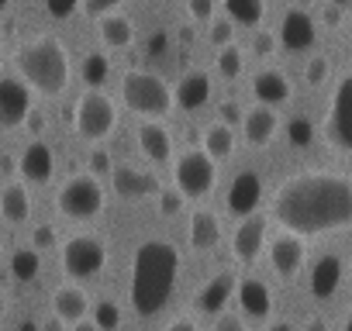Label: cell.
Returning <instances> with one entry per match:
<instances>
[{
	"mask_svg": "<svg viewBox=\"0 0 352 331\" xmlns=\"http://www.w3.org/2000/svg\"><path fill=\"white\" fill-rule=\"evenodd\" d=\"M56 238H59V235H56L52 225H38V228L32 231V249H35V252H38V249H52Z\"/></svg>",
	"mask_w": 352,
	"mask_h": 331,
	"instance_id": "38",
	"label": "cell"
},
{
	"mask_svg": "<svg viewBox=\"0 0 352 331\" xmlns=\"http://www.w3.org/2000/svg\"><path fill=\"white\" fill-rule=\"evenodd\" d=\"M225 14L232 25H259L266 18V4L263 0H225Z\"/></svg>",
	"mask_w": 352,
	"mask_h": 331,
	"instance_id": "29",
	"label": "cell"
},
{
	"mask_svg": "<svg viewBox=\"0 0 352 331\" xmlns=\"http://www.w3.org/2000/svg\"><path fill=\"white\" fill-rule=\"evenodd\" d=\"M214 331H245V324H242L235 314H221V317L214 321Z\"/></svg>",
	"mask_w": 352,
	"mask_h": 331,
	"instance_id": "43",
	"label": "cell"
},
{
	"mask_svg": "<svg viewBox=\"0 0 352 331\" xmlns=\"http://www.w3.org/2000/svg\"><path fill=\"white\" fill-rule=\"evenodd\" d=\"M38 331H63V328H59V321H45Z\"/></svg>",
	"mask_w": 352,
	"mask_h": 331,
	"instance_id": "53",
	"label": "cell"
},
{
	"mask_svg": "<svg viewBox=\"0 0 352 331\" xmlns=\"http://www.w3.org/2000/svg\"><path fill=\"white\" fill-rule=\"evenodd\" d=\"M314 35H318L314 18H311L304 8H290V11L283 14V21H280V42H283V49L304 52V49L314 45Z\"/></svg>",
	"mask_w": 352,
	"mask_h": 331,
	"instance_id": "14",
	"label": "cell"
},
{
	"mask_svg": "<svg viewBox=\"0 0 352 331\" xmlns=\"http://www.w3.org/2000/svg\"><path fill=\"white\" fill-rule=\"evenodd\" d=\"M87 162H90V173H94V180H97V176H107V173L114 170V162H111L107 148H94V152L87 155Z\"/></svg>",
	"mask_w": 352,
	"mask_h": 331,
	"instance_id": "35",
	"label": "cell"
},
{
	"mask_svg": "<svg viewBox=\"0 0 352 331\" xmlns=\"http://www.w3.org/2000/svg\"><path fill=\"white\" fill-rule=\"evenodd\" d=\"M159 211H162L166 218L180 214V211H184V197L176 194V190H162V197H159Z\"/></svg>",
	"mask_w": 352,
	"mask_h": 331,
	"instance_id": "39",
	"label": "cell"
},
{
	"mask_svg": "<svg viewBox=\"0 0 352 331\" xmlns=\"http://www.w3.org/2000/svg\"><path fill=\"white\" fill-rule=\"evenodd\" d=\"M173 100L180 104L184 111H197V107H204V104L211 100V76H208V73H201V69L184 73V80L176 83Z\"/></svg>",
	"mask_w": 352,
	"mask_h": 331,
	"instance_id": "16",
	"label": "cell"
},
{
	"mask_svg": "<svg viewBox=\"0 0 352 331\" xmlns=\"http://www.w3.org/2000/svg\"><path fill=\"white\" fill-rule=\"evenodd\" d=\"M273 218L297 238L352 228V176L335 170L287 176L273 194Z\"/></svg>",
	"mask_w": 352,
	"mask_h": 331,
	"instance_id": "1",
	"label": "cell"
},
{
	"mask_svg": "<svg viewBox=\"0 0 352 331\" xmlns=\"http://www.w3.org/2000/svg\"><path fill=\"white\" fill-rule=\"evenodd\" d=\"M321 18H324L328 25H338V21H342V8H338V4H328V8L321 11Z\"/></svg>",
	"mask_w": 352,
	"mask_h": 331,
	"instance_id": "47",
	"label": "cell"
},
{
	"mask_svg": "<svg viewBox=\"0 0 352 331\" xmlns=\"http://www.w3.org/2000/svg\"><path fill=\"white\" fill-rule=\"evenodd\" d=\"M324 138L338 152H352V73H345L331 93L328 117H324Z\"/></svg>",
	"mask_w": 352,
	"mask_h": 331,
	"instance_id": "8",
	"label": "cell"
},
{
	"mask_svg": "<svg viewBox=\"0 0 352 331\" xmlns=\"http://www.w3.org/2000/svg\"><path fill=\"white\" fill-rule=\"evenodd\" d=\"M0 170L11 173V170H18V166H14V159H11V155H0Z\"/></svg>",
	"mask_w": 352,
	"mask_h": 331,
	"instance_id": "49",
	"label": "cell"
},
{
	"mask_svg": "<svg viewBox=\"0 0 352 331\" xmlns=\"http://www.w3.org/2000/svg\"><path fill=\"white\" fill-rule=\"evenodd\" d=\"M304 76H307V83H324L328 80V59L324 56H314L311 62H307V69H304Z\"/></svg>",
	"mask_w": 352,
	"mask_h": 331,
	"instance_id": "37",
	"label": "cell"
},
{
	"mask_svg": "<svg viewBox=\"0 0 352 331\" xmlns=\"http://www.w3.org/2000/svg\"><path fill=\"white\" fill-rule=\"evenodd\" d=\"M121 97L128 104V111L155 121V117H166L169 107H173V90L162 83V76L155 73H142V69H131L124 73L121 80Z\"/></svg>",
	"mask_w": 352,
	"mask_h": 331,
	"instance_id": "4",
	"label": "cell"
},
{
	"mask_svg": "<svg viewBox=\"0 0 352 331\" xmlns=\"http://www.w3.org/2000/svg\"><path fill=\"white\" fill-rule=\"evenodd\" d=\"M107 266V245L97 235H73L63 245V273L73 279L97 276Z\"/></svg>",
	"mask_w": 352,
	"mask_h": 331,
	"instance_id": "7",
	"label": "cell"
},
{
	"mask_svg": "<svg viewBox=\"0 0 352 331\" xmlns=\"http://www.w3.org/2000/svg\"><path fill=\"white\" fill-rule=\"evenodd\" d=\"M204 152L218 162V159H228L232 152H235V131L228 128V124H221V121H214V124H208L204 128Z\"/></svg>",
	"mask_w": 352,
	"mask_h": 331,
	"instance_id": "28",
	"label": "cell"
},
{
	"mask_svg": "<svg viewBox=\"0 0 352 331\" xmlns=\"http://www.w3.org/2000/svg\"><path fill=\"white\" fill-rule=\"evenodd\" d=\"M111 180H114V194L124 201H142L148 194H159V180L148 170H138V166H114Z\"/></svg>",
	"mask_w": 352,
	"mask_h": 331,
	"instance_id": "13",
	"label": "cell"
},
{
	"mask_svg": "<svg viewBox=\"0 0 352 331\" xmlns=\"http://www.w3.org/2000/svg\"><path fill=\"white\" fill-rule=\"evenodd\" d=\"M232 32H235V28H232V21H228V18L211 21V42H214V45H221V49H225V45H232Z\"/></svg>",
	"mask_w": 352,
	"mask_h": 331,
	"instance_id": "36",
	"label": "cell"
},
{
	"mask_svg": "<svg viewBox=\"0 0 352 331\" xmlns=\"http://www.w3.org/2000/svg\"><path fill=\"white\" fill-rule=\"evenodd\" d=\"M4 307H8V304H4V293H0V317H4Z\"/></svg>",
	"mask_w": 352,
	"mask_h": 331,
	"instance_id": "56",
	"label": "cell"
},
{
	"mask_svg": "<svg viewBox=\"0 0 352 331\" xmlns=\"http://www.w3.org/2000/svg\"><path fill=\"white\" fill-rule=\"evenodd\" d=\"M235 273H218V276H211L201 290H197V297H194V304H197V310L201 314H218L228 300H232V293H235Z\"/></svg>",
	"mask_w": 352,
	"mask_h": 331,
	"instance_id": "15",
	"label": "cell"
},
{
	"mask_svg": "<svg viewBox=\"0 0 352 331\" xmlns=\"http://www.w3.org/2000/svg\"><path fill=\"white\" fill-rule=\"evenodd\" d=\"M304 331H328V324H324L321 317H311V321L304 324Z\"/></svg>",
	"mask_w": 352,
	"mask_h": 331,
	"instance_id": "48",
	"label": "cell"
},
{
	"mask_svg": "<svg viewBox=\"0 0 352 331\" xmlns=\"http://www.w3.org/2000/svg\"><path fill=\"white\" fill-rule=\"evenodd\" d=\"M187 11H190L194 21H211L214 18V0H190Z\"/></svg>",
	"mask_w": 352,
	"mask_h": 331,
	"instance_id": "40",
	"label": "cell"
},
{
	"mask_svg": "<svg viewBox=\"0 0 352 331\" xmlns=\"http://www.w3.org/2000/svg\"><path fill=\"white\" fill-rule=\"evenodd\" d=\"M276 111L273 107H252L249 114H242V128H245V141L249 145H266L276 135Z\"/></svg>",
	"mask_w": 352,
	"mask_h": 331,
	"instance_id": "23",
	"label": "cell"
},
{
	"mask_svg": "<svg viewBox=\"0 0 352 331\" xmlns=\"http://www.w3.org/2000/svg\"><path fill=\"white\" fill-rule=\"evenodd\" d=\"M259 201H263V180H259V173H252V170L239 173L232 180V187H228V211L245 221V218L256 214Z\"/></svg>",
	"mask_w": 352,
	"mask_h": 331,
	"instance_id": "11",
	"label": "cell"
},
{
	"mask_svg": "<svg viewBox=\"0 0 352 331\" xmlns=\"http://www.w3.org/2000/svg\"><path fill=\"white\" fill-rule=\"evenodd\" d=\"M266 331H297L294 324H287V321H276V324H270Z\"/></svg>",
	"mask_w": 352,
	"mask_h": 331,
	"instance_id": "50",
	"label": "cell"
},
{
	"mask_svg": "<svg viewBox=\"0 0 352 331\" xmlns=\"http://www.w3.org/2000/svg\"><path fill=\"white\" fill-rule=\"evenodd\" d=\"M94 328H97V331H118V328H121V307H118L114 300L94 304Z\"/></svg>",
	"mask_w": 352,
	"mask_h": 331,
	"instance_id": "32",
	"label": "cell"
},
{
	"mask_svg": "<svg viewBox=\"0 0 352 331\" xmlns=\"http://www.w3.org/2000/svg\"><path fill=\"white\" fill-rule=\"evenodd\" d=\"M242 66H245V56H242L239 45H225V49L218 52V73H221L225 80H235V76L242 73Z\"/></svg>",
	"mask_w": 352,
	"mask_h": 331,
	"instance_id": "33",
	"label": "cell"
},
{
	"mask_svg": "<svg viewBox=\"0 0 352 331\" xmlns=\"http://www.w3.org/2000/svg\"><path fill=\"white\" fill-rule=\"evenodd\" d=\"M173 180H176V194L184 201L204 197V194H211V187L218 180V162L204 148H187L173 166Z\"/></svg>",
	"mask_w": 352,
	"mask_h": 331,
	"instance_id": "5",
	"label": "cell"
},
{
	"mask_svg": "<svg viewBox=\"0 0 352 331\" xmlns=\"http://www.w3.org/2000/svg\"><path fill=\"white\" fill-rule=\"evenodd\" d=\"M18 331H38V324H35V321H21Z\"/></svg>",
	"mask_w": 352,
	"mask_h": 331,
	"instance_id": "54",
	"label": "cell"
},
{
	"mask_svg": "<svg viewBox=\"0 0 352 331\" xmlns=\"http://www.w3.org/2000/svg\"><path fill=\"white\" fill-rule=\"evenodd\" d=\"M235 121H242V107H239L235 100H225V104H221V124L232 128Z\"/></svg>",
	"mask_w": 352,
	"mask_h": 331,
	"instance_id": "42",
	"label": "cell"
},
{
	"mask_svg": "<svg viewBox=\"0 0 352 331\" xmlns=\"http://www.w3.org/2000/svg\"><path fill=\"white\" fill-rule=\"evenodd\" d=\"M107 73H111L107 56H100V52H87V56H83V62H80V76H83V83L100 87V83L107 80Z\"/></svg>",
	"mask_w": 352,
	"mask_h": 331,
	"instance_id": "31",
	"label": "cell"
},
{
	"mask_svg": "<svg viewBox=\"0 0 352 331\" xmlns=\"http://www.w3.org/2000/svg\"><path fill=\"white\" fill-rule=\"evenodd\" d=\"M287 138H290V145L307 148L311 138H314V124H311L307 117H290V121H287Z\"/></svg>",
	"mask_w": 352,
	"mask_h": 331,
	"instance_id": "34",
	"label": "cell"
},
{
	"mask_svg": "<svg viewBox=\"0 0 352 331\" xmlns=\"http://www.w3.org/2000/svg\"><path fill=\"white\" fill-rule=\"evenodd\" d=\"M100 38H104V45L107 49H124V45H131V38H135V25H131V18H124V14H107V18H100Z\"/></svg>",
	"mask_w": 352,
	"mask_h": 331,
	"instance_id": "26",
	"label": "cell"
},
{
	"mask_svg": "<svg viewBox=\"0 0 352 331\" xmlns=\"http://www.w3.org/2000/svg\"><path fill=\"white\" fill-rule=\"evenodd\" d=\"M252 93L259 97V107H276V104L290 100V83L280 69H263L252 80Z\"/></svg>",
	"mask_w": 352,
	"mask_h": 331,
	"instance_id": "21",
	"label": "cell"
},
{
	"mask_svg": "<svg viewBox=\"0 0 352 331\" xmlns=\"http://www.w3.org/2000/svg\"><path fill=\"white\" fill-rule=\"evenodd\" d=\"M166 331H201V328H197L190 317H176V321H169V328H166Z\"/></svg>",
	"mask_w": 352,
	"mask_h": 331,
	"instance_id": "46",
	"label": "cell"
},
{
	"mask_svg": "<svg viewBox=\"0 0 352 331\" xmlns=\"http://www.w3.org/2000/svg\"><path fill=\"white\" fill-rule=\"evenodd\" d=\"M76 11H80V4H49V14L59 18V21H63V18H73Z\"/></svg>",
	"mask_w": 352,
	"mask_h": 331,
	"instance_id": "44",
	"label": "cell"
},
{
	"mask_svg": "<svg viewBox=\"0 0 352 331\" xmlns=\"http://www.w3.org/2000/svg\"><path fill=\"white\" fill-rule=\"evenodd\" d=\"M270 262H273V269L280 273V276H294L300 266H304V242L297 238V235H280V238H273V245H270Z\"/></svg>",
	"mask_w": 352,
	"mask_h": 331,
	"instance_id": "18",
	"label": "cell"
},
{
	"mask_svg": "<svg viewBox=\"0 0 352 331\" xmlns=\"http://www.w3.org/2000/svg\"><path fill=\"white\" fill-rule=\"evenodd\" d=\"M187 238H190V249H197V252H208L211 245H218V238H221V221H218V214L197 211V214L190 218Z\"/></svg>",
	"mask_w": 352,
	"mask_h": 331,
	"instance_id": "25",
	"label": "cell"
},
{
	"mask_svg": "<svg viewBox=\"0 0 352 331\" xmlns=\"http://www.w3.org/2000/svg\"><path fill=\"white\" fill-rule=\"evenodd\" d=\"M176 279H180V252H176V245L166 238H145L135 249L131 286H128L135 314L155 317L169 304Z\"/></svg>",
	"mask_w": 352,
	"mask_h": 331,
	"instance_id": "2",
	"label": "cell"
},
{
	"mask_svg": "<svg viewBox=\"0 0 352 331\" xmlns=\"http://www.w3.org/2000/svg\"><path fill=\"white\" fill-rule=\"evenodd\" d=\"M166 45H169L166 32H155V35L148 38V56H159V52H166Z\"/></svg>",
	"mask_w": 352,
	"mask_h": 331,
	"instance_id": "45",
	"label": "cell"
},
{
	"mask_svg": "<svg viewBox=\"0 0 352 331\" xmlns=\"http://www.w3.org/2000/svg\"><path fill=\"white\" fill-rule=\"evenodd\" d=\"M18 170L28 183H49L52 180V148L45 141H32L18 159Z\"/></svg>",
	"mask_w": 352,
	"mask_h": 331,
	"instance_id": "17",
	"label": "cell"
},
{
	"mask_svg": "<svg viewBox=\"0 0 352 331\" xmlns=\"http://www.w3.org/2000/svg\"><path fill=\"white\" fill-rule=\"evenodd\" d=\"M138 148L145 159L152 162H169L173 159V135L159 124V121H145L138 128Z\"/></svg>",
	"mask_w": 352,
	"mask_h": 331,
	"instance_id": "19",
	"label": "cell"
},
{
	"mask_svg": "<svg viewBox=\"0 0 352 331\" xmlns=\"http://www.w3.org/2000/svg\"><path fill=\"white\" fill-rule=\"evenodd\" d=\"M73 124H76L80 138L100 141V138H107V135L114 131V124H118V107H114V100H111L107 93L90 90V93H83V97L76 100V107H73Z\"/></svg>",
	"mask_w": 352,
	"mask_h": 331,
	"instance_id": "6",
	"label": "cell"
},
{
	"mask_svg": "<svg viewBox=\"0 0 352 331\" xmlns=\"http://www.w3.org/2000/svg\"><path fill=\"white\" fill-rule=\"evenodd\" d=\"M104 207V190L94 176H69L59 190V211L66 218H94Z\"/></svg>",
	"mask_w": 352,
	"mask_h": 331,
	"instance_id": "9",
	"label": "cell"
},
{
	"mask_svg": "<svg viewBox=\"0 0 352 331\" xmlns=\"http://www.w3.org/2000/svg\"><path fill=\"white\" fill-rule=\"evenodd\" d=\"M266 218L263 214H252V218H245L239 228H235V235H232V252H235V259L239 262H256L259 259V252L266 249Z\"/></svg>",
	"mask_w": 352,
	"mask_h": 331,
	"instance_id": "12",
	"label": "cell"
},
{
	"mask_svg": "<svg viewBox=\"0 0 352 331\" xmlns=\"http://www.w3.org/2000/svg\"><path fill=\"white\" fill-rule=\"evenodd\" d=\"M342 331H352V310H349V317H345V328Z\"/></svg>",
	"mask_w": 352,
	"mask_h": 331,
	"instance_id": "55",
	"label": "cell"
},
{
	"mask_svg": "<svg viewBox=\"0 0 352 331\" xmlns=\"http://www.w3.org/2000/svg\"><path fill=\"white\" fill-rule=\"evenodd\" d=\"M14 62H18V73L25 76L28 90H38L45 97H59L69 87L73 62H69L66 45L56 35H35V38L21 42L14 52Z\"/></svg>",
	"mask_w": 352,
	"mask_h": 331,
	"instance_id": "3",
	"label": "cell"
},
{
	"mask_svg": "<svg viewBox=\"0 0 352 331\" xmlns=\"http://www.w3.org/2000/svg\"><path fill=\"white\" fill-rule=\"evenodd\" d=\"M32 117V90L18 76L0 80V131H14Z\"/></svg>",
	"mask_w": 352,
	"mask_h": 331,
	"instance_id": "10",
	"label": "cell"
},
{
	"mask_svg": "<svg viewBox=\"0 0 352 331\" xmlns=\"http://www.w3.org/2000/svg\"><path fill=\"white\" fill-rule=\"evenodd\" d=\"M4 8H8V0H0V11H4Z\"/></svg>",
	"mask_w": 352,
	"mask_h": 331,
	"instance_id": "57",
	"label": "cell"
},
{
	"mask_svg": "<svg viewBox=\"0 0 352 331\" xmlns=\"http://www.w3.org/2000/svg\"><path fill=\"white\" fill-rule=\"evenodd\" d=\"M73 331H97V328H94V321H80V324H73Z\"/></svg>",
	"mask_w": 352,
	"mask_h": 331,
	"instance_id": "52",
	"label": "cell"
},
{
	"mask_svg": "<svg viewBox=\"0 0 352 331\" xmlns=\"http://www.w3.org/2000/svg\"><path fill=\"white\" fill-rule=\"evenodd\" d=\"M349 276H352V255H349Z\"/></svg>",
	"mask_w": 352,
	"mask_h": 331,
	"instance_id": "58",
	"label": "cell"
},
{
	"mask_svg": "<svg viewBox=\"0 0 352 331\" xmlns=\"http://www.w3.org/2000/svg\"><path fill=\"white\" fill-rule=\"evenodd\" d=\"M52 307H56V317L59 321H69V324H80L90 310V297L76 286V283H66L52 293Z\"/></svg>",
	"mask_w": 352,
	"mask_h": 331,
	"instance_id": "20",
	"label": "cell"
},
{
	"mask_svg": "<svg viewBox=\"0 0 352 331\" xmlns=\"http://www.w3.org/2000/svg\"><path fill=\"white\" fill-rule=\"evenodd\" d=\"M349 38H352V21H349Z\"/></svg>",
	"mask_w": 352,
	"mask_h": 331,
	"instance_id": "59",
	"label": "cell"
},
{
	"mask_svg": "<svg viewBox=\"0 0 352 331\" xmlns=\"http://www.w3.org/2000/svg\"><path fill=\"white\" fill-rule=\"evenodd\" d=\"M252 49H256L259 56H273V49H276V38H273L270 32H256V38H252Z\"/></svg>",
	"mask_w": 352,
	"mask_h": 331,
	"instance_id": "41",
	"label": "cell"
},
{
	"mask_svg": "<svg viewBox=\"0 0 352 331\" xmlns=\"http://www.w3.org/2000/svg\"><path fill=\"white\" fill-rule=\"evenodd\" d=\"M0 214L8 221H28L32 218V197L21 183H8L0 194Z\"/></svg>",
	"mask_w": 352,
	"mask_h": 331,
	"instance_id": "27",
	"label": "cell"
},
{
	"mask_svg": "<svg viewBox=\"0 0 352 331\" xmlns=\"http://www.w3.org/2000/svg\"><path fill=\"white\" fill-rule=\"evenodd\" d=\"M38 269H42V255H38L35 249H18V252L11 255V276H14V279L32 283V279L38 276Z\"/></svg>",
	"mask_w": 352,
	"mask_h": 331,
	"instance_id": "30",
	"label": "cell"
},
{
	"mask_svg": "<svg viewBox=\"0 0 352 331\" xmlns=\"http://www.w3.org/2000/svg\"><path fill=\"white\" fill-rule=\"evenodd\" d=\"M180 42H187V45L194 42V28H190V25H184V32H180Z\"/></svg>",
	"mask_w": 352,
	"mask_h": 331,
	"instance_id": "51",
	"label": "cell"
},
{
	"mask_svg": "<svg viewBox=\"0 0 352 331\" xmlns=\"http://www.w3.org/2000/svg\"><path fill=\"white\" fill-rule=\"evenodd\" d=\"M239 304H242V310L249 317H266L273 310V293H270V286L263 279L249 276V279L239 283Z\"/></svg>",
	"mask_w": 352,
	"mask_h": 331,
	"instance_id": "24",
	"label": "cell"
},
{
	"mask_svg": "<svg viewBox=\"0 0 352 331\" xmlns=\"http://www.w3.org/2000/svg\"><path fill=\"white\" fill-rule=\"evenodd\" d=\"M338 283H342V259L338 255H321L311 269V293L318 300H324L338 290Z\"/></svg>",
	"mask_w": 352,
	"mask_h": 331,
	"instance_id": "22",
	"label": "cell"
}]
</instances>
